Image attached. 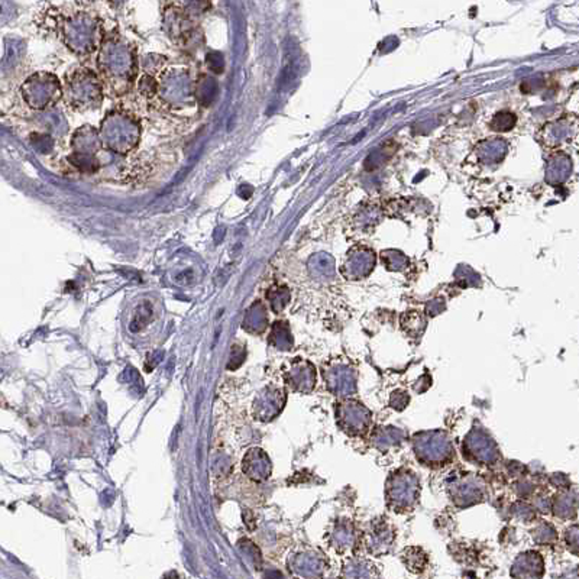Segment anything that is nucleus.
Segmentation results:
<instances>
[{
  "label": "nucleus",
  "instance_id": "1",
  "mask_svg": "<svg viewBox=\"0 0 579 579\" xmlns=\"http://www.w3.org/2000/svg\"><path fill=\"white\" fill-rule=\"evenodd\" d=\"M98 68L104 87L113 96L129 93L139 73L136 46L122 34L113 30L106 35L98 51Z\"/></svg>",
  "mask_w": 579,
  "mask_h": 579
},
{
  "label": "nucleus",
  "instance_id": "2",
  "mask_svg": "<svg viewBox=\"0 0 579 579\" xmlns=\"http://www.w3.org/2000/svg\"><path fill=\"white\" fill-rule=\"evenodd\" d=\"M54 30L71 53L82 57L99 51L106 38L99 15L83 5H74L66 12L58 10Z\"/></svg>",
  "mask_w": 579,
  "mask_h": 579
},
{
  "label": "nucleus",
  "instance_id": "3",
  "mask_svg": "<svg viewBox=\"0 0 579 579\" xmlns=\"http://www.w3.org/2000/svg\"><path fill=\"white\" fill-rule=\"evenodd\" d=\"M99 134L106 151L123 156L136 149L143 127L139 119L129 111L112 109L102 119Z\"/></svg>",
  "mask_w": 579,
  "mask_h": 579
},
{
  "label": "nucleus",
  "instance_id": "4",
  "mask_svg": "<svg viewBox=\"0 0 579 579\" xmlns=\"http://www.w3.org/2000/svg\"><path fill=\"white\" fill-rule=\"evenodd\" d=\"M158 78V100L171 112L192 109L197 102L196 82L192 73L183 66H167Z\"/></svg>",
  "mask_w": 579,
  "mask_h": 579
},
{
  "label": "nucleus",
  "instance_id": "5",
  "mask_svg": "<svg viewBox=\"0 0 579 579\" xmlns=\"http://www.w3.org/2000/svg\"><path fill=\"white\" fill-rule=\"evenodd\" d=\"M62 86H64L62 99L75 112L99 109L103 102L104 84L100 75L91 68H74L66 75V82Z\"/></svg>",
  "mask_w": 579,
  "mask_h": 579
},
{
  "label": "nucleus",
  "instance_id": "6",
  "mask_svg": "<svg viewBox=\"0 0 579 579\" xmlns=\"http://www.w3.org/2000/svg\"><path fill=\"white\" fill-rule=\"evenodd\" d=\"M64 95V86L59 78L50 71H37L30 74L21 86V96L24 102L34 111H45Z\"/></svg>",
  "mask_w": 579,
  "mask_h": 579
},
{
  "label": "nucleus",
  "instance_id": "7",
  "mask_svg": "<svg viewBox=\"0 0 579 579\" xmlns=\"http://www.w3.org/2000/svg\"><path fill=\"white\" fill-rule=\"evenodd\" d=\"M104 151L99 129L91 125L77 128L71 136L70 163L83 173L93 174L100 168V152Z\"/></svg>",
  "mask_w": 579,
  "mask_h": 579
},
{
  "label": "nucleus",
  "instance_id": "8",
  "mask_svg": "<svg viewBox=\"0 0 579 579\" xmlns=\"http://www.w3.org/2000/svg\"><path fill=\"white\" fill-rule=\"evenodd\" d=\"M413 450L420 463L429 468H439L455 457V446L445 430H429L413 436Z\"/></svg>",
  "mask_w": 579,
  "mask_h": 579
},
{
  "label": "nucleus",
  "instance_id": "9",
  "mask_svg": "<svg viewBox=\"0 0 579 579\" xmlns=\"http://www.w3.org/2000/svg\"><path fill=\"white\" fill-rule=\"evenodd\" d=\"M420 495V481L410 469H397L385 482V499L396 513L410 511Z\"/></svg>",
  "mask_w": 579,
  "mask_h": 579
},
{
  "label": "nucleus",
  "instance_id": "10",
  "mask_svg": "<svg viewBox=\"0 0 579 579\" xmlns=\"http://www.w3.org/2000/svg\"><path fill=\"white\" fill-rule=\"evenodd\" d=\"M336 419L340 429L352 436H362L368 432L372 414L368 407L355 398H343L336 405Z\"/></svg>",
  "mask_w": 579,
  "mask_h": 579
},
{
  "label": "nucleus",
  "instance_id": "11",
  "mask_svg": "<svg viewBox=\"0 0 579 579\" xmlns=\"http://www.w3.org/2000/svg\"><path fill=\"white\" fill-rule=\"evenodd\" d=\"M463 457L474 463L491 465L499 458V450L493 437L481 429L468 433L463 441Z\"/></svg>",
  "mask_w": 579,
  "mask_h": 579
},
{
  "label": "nucleus",
  "instance_id": "12",
  "mask_svg": "<svg viewBox=\"0 0 579 579\" xmlns=\"http://www.w3.org/2000/svg\"><path fill=\"white\" fill-rule=\"evenodd\" d=\"M324 380L332 393L340 398H349L356 393L358 375L355 368L347 362H333L324 371Z\"/></svg>",
  "mask_w": 579,
  "mask_h": 579
},
{
  "label": "nucleus",
  "instance_id": "13",
  "mask_svg": "<svg viewBox=\"0 0 579 579\" xmlns=\"http://www.w3.org/2000/svg\"><path fill=\"white\" fill-rule=\"evenodd\" d=\"M192 24L193 22L189 17V13H187V10L181 5H168V8L164 12V30L167 35L176 42L187 41V38L192 35Z\"/></svg>",
  "mask_w": 579,
  "mask_h": 579
},
{
  "label": "nucleus",
  "instance_id": "14",
  "mask_svg": "<svg viewBox=\"0 0 579 579\" xmlns=\"http://www.w3.org/2000/svg\"><path fill=\"white\" fill-rule=\"evenodd\" d=\"M449 493L453 503H457L461 507H469L482 502L485 488L484 484L477 477H463L455 479V482L450 485Z\"/></svg>",
  "mask_w": 579,
  "mask_h": 579
},
{
  "label": "nucleus",
  "instance_id": "15",
  "mask_svg": "<svg viewBox=\"0 0 579 579\" xmlns=\"http://www.w3.org/2000/svg\"><path fill=\"white\" fill-rule=\"evenodd\" d=\"M287 383L294 391L309 393L316 384V369L307 361H297L291 364L287 372Z\"/></svg>",
  "mask_w": 579,
  "mask_h": 579
},
{
  "label": "nucleus",
  "instance_id": "16",
  "mask_svg": "<svg viewBox=\"0 0 579 579\" xmlns=\"http://www.w3.org/2000/svg\"><path fill=\"white\" fill-rule=\"evenodd\" d=\"M286 403V393L279 388H267L264 391V396L258 400V410L259 417L262 421H268L273 417H275L281 410H283V405Z\"/></svg>",
  "mask_w": 579,
  "mask_h": 579
},
{
  "label": "nucleus",
  "instance_id": "17",
  "mask_svg": "<svg viewBox=\"0 0 579 579\" xmlns=\"http://www.w3.org/2000/svg\"><path fill=\"white\" fill-rule=\"evenodd\" d=\"M245 472L248 475H252L254 479H265L270 477L271 463L268 457L259 449H252L246 453L245 458Z\"/></svg>",
  "mask_w": 579,
  "mask_h": 579
},
{
  "label": "nucleus",
  "instance_id": "18",
  "mask_svg": "<svg viewBox=\"0 0 579 579\" xmlns=\"http://www.w3.org/2000/svg\"><path fill=\"white\" fill-rule=\"evenodd\" d=\"M404 439H405L404 432L394 426H385V428L383 426L372 433L374 446L383 452L400 446L404 442Z\"/></svg>",
  "mask_w": 579,
  "mask_h": 579
},
{
  "label": "nucleus",
  "instance_id": "19",
  "mask_svg": "<svg viewBox=\"0 0 579 579\" xmlns=\"http://www.w3.org/2000/svg\"><path fill=\"white\" fill-rule=\"evenodd\" d=\"M267 324H268L267 309H265V306L261 302L254 303L246 311L243 327L252 333H261L265 331Z\"/></svg>",
  "mask_w": 579,
  "mask_h": 579
},
{
  "label": "nucleus",
  "instance_id": "20",
  "mask_svg": "<svg viewBox=\"0 0 579 579\" xmlns=\"http://www.w3.org/2000/svg\"><path fill=\"white\" fill-rule=\"evenodd\" d=\"M391 542H393V531H391L387 523H374L369 527V531L367 533V543L372 552L385 549Z\"/></svg>",
  "mask_w": 579,
  "mask_h": 579
},
{
  "label": "nucleus",
  "instance_id": "21",
  "mask_svg": "<svg viewBox=\"0 0 579 579\" xmlns=\"http://www.w3.org/2000/svg\"><path fill=\"white\" fill-rule=\"evenodd\" d=\"M270 342L274 343V345L278 349H290L293 345V338L290 333V329L288 324L286 322H277L273 329H271V335H270Z\"/></svg>",
  "mask_w": 579,
  "mask_h": 579
},
{
  "label": "nucleus",
  "instance_id": "22",
  "mask_svg": "<svg viewBox=\"0 0 579 579\" xmlns=\"http://www.w3.org/2000/svg\"><path fill=\"white\" fill-rule=\"evenodd\" d=\"M267 299L271 309L275 313H279L281 310L286 309V306L290 302V290L286 286H281V284L273 286L267 293Z\"/></svg>",
  "mask_w": 579,
  "mask_h": 579
},
{
  "label": "nucleus",
  "instance_id": "23",
  "mask_svg": "<svg viewBox=\"0 0 579 579\" xmlns=\"http://www.w3.org/2000/svg\"><path fill=\"white\" fill-rule=\"evenodd\" d=\"M409 403H410V396L403 389L396 391V393H393V396L389 397V405L393 407L394 410H398V412L404 410Z\"/></svg>",
  "mask_w": 579,
  "mask_h": 579
}]
</instances>
